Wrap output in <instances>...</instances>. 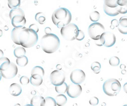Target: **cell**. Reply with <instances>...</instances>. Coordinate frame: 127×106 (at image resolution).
I'll return each instance as SVG.
<instances>
[{
  "instance_id": "obj_14",
  "label": "cell",
  "mask_w": 127,
  "mask_h": 106,
  "mask_svg": "<svg viewBox=\"0 0 127 106\" xmlns=\"http://www.w3.org/2000/svg\"><path fill=\"white\" fill-rule=\"evenodd\" d=\"M45 99L41 96H34L31 100V106H45Z\"/></svg>"
},
{
  "instance_id": "obj_17",
  "label": "cell",
  "mask_w": 127,
  "mask_h": 106,
  "mask_svg": "<svg viewBox=\"0 0 127 106\" xmlns=\"http://www.w3.org/2000/svg\"><path fill=\"white\" fill-rule=\"evenodd\" d=\"M11 62L7 57H2L0 58V71H6L8 69L10 65Z\"/></svg>"
},
{
  "instance_id": "obj_29",
  "label": "cell",
  "mask_w": 127,
  "mask_h": 106,
  "mask_svg": "<svg viewBox=\"0 0 127 106\" xmlns=\"http://www.w3.org/2000/svg\"><path fill=\"white\" fill-rule=\"evenodd\" d=\"M109 64L113 66V67H116L120 64V60L116 56H114V57H112L111 58H110L109 60Z\"/></svg>"
},
{
  "instance_id": "obj_40",
  "label": "cell",
  "mask_w": 127,
  "mask_h": 106,
  "mask_svg": "<svg viewBox=\"0 0 127 106\" xmlns=\"http://www.w3.org/2000/svg\"><path fill=\"white\" fill-rule=\"evenodd\" d=\"M45 32L46 34H50L51 32H52V29H51L50 27H46L45 29Z\"/></svg>"
},
{
  "instance_id": "obj_23",
  "label": "cell",
  "mask_w": 127,
  "mask_h": 106,
  "mask_svg": "<svg viewBox=\"0 0 127 106\" xmlns=\"http://www.w3.org/2000/svg\"><path fill=\"white\" fill-rule=\"evenodd\" d=\"M28 62H29V60H28V57H26L25 55L23 57L17 58V60H16L17 64L20 67H25L26 65H28Z\"/></svg>"
},
{
  "instance_id": "obj_27",
  "label": "cell",
  "mask_w": 127,
  "mask_h": 106,
  "mask_svg": "<svg viewBox=\"0 0 127 106\" xmlns=\"http://www.w3.org/2000/svg\"><path fill=\"white\" fill-rule=\"evenodd\" d=\"M100 13L97 11H94L90 14V19L93 22H97L99 21Z\"/></svg>"
},
{
  "instance_id": "obj_28",
  "label": "cell",
  "mask_w": 127,
  "mask_h": 106,
  "mask_svg": "<svg viewBox=\"0 0 127 106\" xmlns=\"http://www.w3.org/2000/svg\"><path fill=\"white\" fill-rule=\"evenodd\" d=\"M45 106H57V102L55 99H54V98L51 97H47L45 98Z\"/></svg>"
},
{
  "instance_id": "obj_15",
  "label": "cell",
  "mask_w": 127,
  "mask_h": 106,
  "mask_svg": "<svg viewBox=\"0 0 127 106\" xmlns=\"http://www.w3.org/2000/svg\"><path fill=\"white\" fill-rule=\"evenodd\" d=\"M42 76H41L39 74H33L31 75V77L30 78V83L32 85L34 86H39L43 83V79Z\"/></svg>"
},
{
  "instance_id": "obj_32",
  "label": "cell",
  "mask_w": 127,
  "mask_h": 106,
  "mask_svg": "<svg viewBox=\"0 0 127 106\" xmlns=\"http://www.w3.org/2000/svg\"><path fill=\"white\" fill-rule=\"evenodd\" d=\"M118 10L119 13L121 14H125L127 13V4L124 6H118Z\"/></svg>"
},
{
  "instance_id": "obj_7",
  "label": "cell",
  "mask_w": 127,
  "mask_h": 106,
  "mask_svg": "<svg viewBox=\"0 0 127 106\" xmlns=\"http://www.w3.org/2000/svg\"><path fill=\"white\" fill-rule=\"evenodd\" d=\"M50 80L53 85L59 86L65 82V76L64 73L60 70H55L52 72L50 76Z\"/></svg>"
},
{
  "instance_id": "obj_19",
  "label": "cell",
  "mask_w": 127,
  "mask_h": 106,
  "mask_svg": "<svg viewBox=\"0 0 127 106\" xmlns=\"http://www.w3.org/2000/svg\"><path fill=\"white\" fill-rule=\"evenodd\" d=\"M26 51L25 50L24 47H18L14 50V52H13V54H14L15 57L16 58H19V57H23L26 55Z\"/></svg>"
},
{
  "instance_id": "obj_21",
  "label": "cell",
  "mask_w": 127,
  "mask_h": 106,
  "mask_svg": "<svg viewBox=\"0 0 127 106\" xmlns=\"http://www.w3.org/2000/svg\"><path fill=\"white\" fill-rule=\"evenodd\" d=\"M67 87L68 85L64 82V83H62L61 85L55 86V91H56V92H57L58 93H59V94H61V93L64 94V93L67 92Z\"/></svg>"
},
{
  "instance_id": "obj_4",
  "label": "cell",
  "mask_w": 127,
  "mask_h": 106,
  "mask_svg": "<svg viewBox=\"0 0 127 106\" xmlns=\"http://www.w3.org/2000/svg\"><path fill=\"white\" fill-rule=\"evenodd\" d=\"M102 88L105 94L109 97H114L120 92L121 85L118 80L111 78L106 80L104 82Z\"/></svg>"
},
{
  "instance_id": "obj_16",
  "label": "cell",
  "mask_w": 127,
  "mask_h": 106,
  "mask_svg": "<svg viewBox=\"0 0 127 106\" xmlns=\"http://www.w3.org/2000/svg\"><path fill=\"white\" fill-rule=\"evenodd\" d=\"M103 9H104V12L110 17L117 16L119 14L118 10V6L116 8H111L104 4Z\"/></svg>"
},
{
  "instance_id": "obj_41",
  "label": "cell",
  "mask_w": 127,
  "mask_h": 106,
  "mask_svg": "<svg viewBox=\"0 0 127 106\" xmlns=\"http://www.w3.org/2000/svg\"><path fill=\"white\" fill-rule=\"evenodd\" d=\"M123 90L126 93H127V83H125L123 85Z\"/></svg>"
},
{
  "instance_id": "obj_35",
  "label": "cell",
  "mask_w": 127,
  "mask_h": 106,
  "mask_svg": "<svg viewBox=\"0 0 127 106\" xmlns=\"http://www.w3.org/2000/svg\"><path fill=\"white\" fill-rule=\"evenodd\" d=\"M84 38H85V33H84V32L81 30H79V33H78L76 39H77L78 41H81Z\"/></svg>"
},
{
  "instance_id": "obj_2",
  "label": "cell",
  "mask_w": 127,
  "mask_h": 106,
  "mask_svg": "<svg viewBox=\"0 0 127 106\" xmlns=\"http://www.w3.org/2000/svg\"><path fill=\"white\" fill-rule=\"evenodd\" d=\"M42 50L46 53H53L59 48L61 41L55 34H48L41 38L40 42Z\"/></svg>"
},
{
  "instance_id": "obj_18",
  "label": "cell",
  "mask_w": 127,
  "mask_h": 106,
  "mask_svg": "<svg viewBox=\"0 0 127 106\" xmlns=\"http://www.w3.org/2000/svg\"><path fill=\"white\" fill-rule=\"evenodd\" d=\"M16 15H22V16H25V13L22 9L20 8H17L12 9L11 11L9 13V17L10 19H12V18Z\"/></svg>"
},
{
  "instance_id": "obj_11",
  "label": "cell",
  "mask_w": 127,
  "mask_h": 106,
  "mask_svg": "<svg viewBox=\"0 0 127 106\" xmlns=\"http://www.w3.org/2000/svg\"><path fill=\"white\" fill-rule=\"evenodd\" d=\"M2 77L4 79H12L15 77L18 73V68L17 65L13 62L10 63V67L6 71H1Z\"/></svg>"
},
{
  "instance_id": "obj_34",
  "label": "cell",
  "mask_w": 127,
  "mask_h": 106,
  "mask_svg": "<svg viewBox=\"0 0 127 106\" xmlns=\"http://www.w3.org/2000/svg\"><path fill=\"white\" fill-rule=\"evenodd\" d=\"M98 102H99L98 99L96 97H93L89 100V103L91 106H97L98 104Z\"/></svg>"
},
{
  "instance_id": "obj_6",
  "label": "cell",
  "mask_w": 127,
  "mask_h": 106,
  "mask_svg": "<svg viewBox=\"0 0 127 106\" xmlns=\"http://www.w3.org/2000/svg\"><path fill=\"white\" fill-rule=\"evenodd\" d=\"M89 36L94 40H99L101 35L105 32V27L99 22H94L88 27Z\"/></svg>"
},
{
  "instance_id": "obj_9",
  "label": "cell",
  "mask_w": 127,
  "mask_h": 106,
  "mask_svg": "<svg viewBox=\"0 0 127 106\" xmlns=\"http://www.w3.org/2000/svg\"><path fill=\"white\" fill-rule=\"evenodd\" d=\"M85 73L81 69L74 70L70 75V80L71 82L75 84H80L83 83L85 80Z\"/></svg>"
},
{
  "instance_id": "obj_25",
  "label": "cell",
  "mask_w": 127,
  "mask_h": 106,
  "mask_svg": "<svg viewBox=\"0 0 127 106\" xmlns=\"http://www.w3.org/2000/svg\"><path fill=\"white\" fill-rule=\"evenodd\" d=\"M35 19L36 21L40 24H43L46 21L45 14L42 12H38L35 15Z\"/></svg>"
},
{
  "instance_id": "obj_39",
  "label": "cell",
  "mask_w": 127,
  "mask_h": 106,
  "mask_svg": "<svg viewBox=\"0 0 127 106\" xmlns=\"http://www.w3.org/2000/svg\"><path fill=\"white\" fill-rule=\"evenodd\" d=\"M117 3L119 6H124L127 4V0H118Z\"/></svg>"
},
{
  "instance_id": "obj_13",
  "label": "cell",
  "mask_w": 127,
  "mask_h": 106,
  "mask_svg": "<svg viewBox=\"0 0 127 106\" xmlns=\"http://www.w3.org/2000/svg\"><path fill=\"white\" fill-rule=\"evenodd\" d=\"M22 88L18 83H13L10 85L9 88V92L12 96H14V97H17L20 95L22 93Z\"/></svg>"
},
{
  "instance_id": "obj_10",
  "label": "cell",
  "mask_w": 127,
  "mask_h": 106,
  "mask_svg": "<svg viewBox=\"0 0 127 106\" xmlns=\"http://www.w3.org/2000/svg\"><path fill=\"white\" fill-rule=\"evenodd\" d=\"M82 92V88L79 84L75 83H71L68 85L67 94L71 98H77L78 97Z\"/></svg>"
},
{
  "instance_id": "obj_31",
  "label": "cell",
  "mask_w": 127,
  "mask_h": 106,
  "mask_svg": "<svg viewBox=\"0 0 127 106\" xmlns=\"http://www.w3.org/2000/svg\"><path fill=\"white\" fill-rule=\"evenodd\" d=\"M119 24L120 26L122 27H127V17H122L120 18V21H119Z\"/></svg>"
},
{
  "instance_id": "obj_36",
  "label": "cell",
  "mask_w": 127,
  "mask_h": 106,
  "mask_svg": "<svg viewBox=\"0 0 127 106\" xmlns=\"http://www.w3.org/2000/svg\"><path fill=\"white\" fill-rule=\"evenodd\" d=\"M118 29L120 33L123 34H127V27H122L119 25V26L118 27Z\"/></svg>"
},
{
  "instance_id": "obj_33",
  "label": "cell",
  "mask_w": 127,
  "mask_h": 106,
  "mask_svg": "<svg viewBox=\"0 0 127 106\" xmlns=\"http://www.w3.org/2000/svg\"><path fill=\"white\" fill-rule=\"evenodd\" d=\"M20 82L23 85H26L30 83V79L28 78L27 76H22L20 79Z\"/></svg>"
},
{
  "instance_id": "obj_5",
  "label": "cell",
  "mask_w": 127,
  "mask_h": 106,
  "mask_svg": "<svg viewBox=\"0 0 127 106\" xmlns=\"http://www.w3.org/2000/svg\"><path fill=\"white\" fill-rule=\"evenodd\" d=\"M79 28L74 24L67 25L66 26L61 28V33L62 36L67 41H74L76 39L79 33Z\"/></svg>"
},
{
  "instance_id": "obj_30",
  "label": "cell",
  "mask_w": 127,
  "mask_h": 106,
  "mask_svg": "<svg viewBox=\"0 0 127 106\" xmlns=\"http://www.w3.org/2000/svg\"><path fill=\"white\" fill-rule=\"evenodd\" d=\"M117 1L118 0H104V4L109 7L116 8L118 6Z\"/></svg>"
},
{
  "instance_id": "obj_22",
  "label": "cell",
  "mask_w": 127,
  "mask_h": 106,
  "mask_svg": "<svg viewBox=\"0 0 127 106\" xmlns=\"http://www.w3.org/2000/svg\"><path fill=\"white\" fill-rule=\"evenodd\" d=\"M33 74H39L42 77H44L45 76V70L42 67L40 66H35L32 68L31 71V75Z\"/></svg>"
},
{
  "instance_id": "obj_44",
  "label": "cell",
  "mask_w": 127,
  "mask_h": 106,
  "mask_svg": "<svg viewBox=\"0 0 127 106\" xmlns=\"http://www.w3.org/2000/svg\"><path fill=\"white\" fill-rule=\"evenodd\" d=\"M1 78H2L1 73V71H0V81H1Z\"/></svg>"
},
{
  "instance_id": "obj_8",
  "label": "cell",
  "mask_w": 127,
  "mask_h": 106,
  "mask_svg": "<svg viewBox=\"0 0 127 106\" xmlns=\"http://www.w3.org/2000/svg\"><path fill=\"white\" fill-rule=\"evenodd\" d=\"M99 40L104 47H111L116 43V36L113 32H104L101 35Z\"/></svg>"
},
{
  "instance_id": "obj_24",
  "label": "cell",
  "mask_w": 127,
  "mask_h": 106,
  "mask_svg": "<svg viewBox=\"0 0 127 106\" xmlns=\"http://www.w3.org/2000/svg\"><path fill=\"white\" fill-rule=\"evenodd\" d=\"M20 0H8V6L11 9L17 8L20 6Z\"/></svg>"
},
{
  "instance_id": "obj_3",
  "label": "cell",
  "mask_w": 127,
  "mask_h": 106,
  "mask_svg": "<svg viewBox=\"0 0 127 106\" xmlns=\"http://www.w3.org/2000/svg\"><path fill=\"white\" fill-rule=\"evenodd\" d=\"M52 22L58 28H62L69 24L72 20V15L65 8H59L53 13Z\"/></svg>"
},
{
  "instance_id": "obj_37",
  "label": "cell",
  "mask_w": 127,
  "mask_h": 106,
  "mask_svg": "<svg viewBox=\"0 0 127 106\" xmlns=\"http://www.w3.org/2000/svg\"><path fill=\"white\" fill-rule=\"evenodd\" d=\"M120 24H119V21H118L117 19H113V21H111V29H114L115 27H118Z\"/></svg>"
},
{
  "instance_id": "obj_12",
  "label": "cell",
  "mask_w": 127,
  "mask_h": 106,
  "mask_svg": "<svg viewBox=\"0 0 127 106\" xmlns=\"http://www.w3.org/2000/svg\"><path fill=\"white\" fill-rule=\"evenodd\" d=\"M11 21H12V26L15 28L24 27L26 24V19L25 16H22V15L14 16L11 19Z\"/></svg>"
},
{
  "instance_id": "obj_26",
  "label": "cell",
  "mask_w": 127,
  "mask_h": 106,
  "mask_svg": "<svg viewBox=\"0 0 127 106\" xmlns=\"http://www.w3.org/2000/svg\"><path fill=\"white\" fill-rule=\"evenodd\" d=\"M91 69L95 74H98L100 71L101 65L98 62H94L91 65Z\"/></svg>"
},
{
  "instance_id": "obj_20",
  "label": "cell",
  "mask_w": 127,
  "mask_h": 106,
  "mask_svg": "<svg viewBox=\"0 0 127 106\" xmlns=\"http://www.w3.org/2000/svg\"><path fill=\"white\" fill-rule=\"evenodd\" d=\"M55 100H56L57 105V106H62L66 104L67 101V99L66 96L61 93V94L57 96L56 98H55Z\"/></svg>"
},
{
  "instance_id": "obj_43",
  "label": "cell",
  "mask_w": 127,
  "mask_h": 106,
  "mask_svg": "<svg viewBox=\"0 0 127 106\" xmlns=\"http://www.w3.org/2000/svg\"><path fill=\"white\" fill-rule=\"evenodd\" d=\"M3 31H2V30H1V29H0V37H1L2 36H3Z\"/></svg>"
},
{
  "instance_id": "obj_42",
  "label": "cell",
  "mask_w": 127,
  "mask_h": 106,
  "mask_svg": "<svg viewBox=\"0 0 127 106\" xmlns=\"http://www.w3.org/2000/svg\"><path fill=\"white\" fill-rule=\"evenodd\" d=\"M4 57V53L1 50H0V58Z\"/></svg>"
},
{
  "instance_id": "obj_38",
  "label": "cell",
  "mask_w": 127,
  "mask_h": 106,
  "mask_svg": "<svg viewBox=\"0 0 127 106\" xmlns=\"http://www.w3.org/2000/svg\"><path fill=\"white\" fill-rule=\"evenodd\" d=\"M29 29H32L34 31H36V32H38L39 31V27H38V25L36 24H31L29 27Z\"/></svg>"
},
{
  "instance_id": "obj_1",
  "label": "cell",
  "mask_w": 127,
  "mask_h": 106,
  "mask_svg": "<svg viewBox=\"0 0 127 106\" xmlns=\"http://www.w3.org/2000/svg\"><path fill=\"white\" fill-rule=\"evenodd\" d=\"M11 38L15 44L24 48H31L38 41V32L26 27L13 28L11 32Z\"/></svg>"
}]
</instances>
